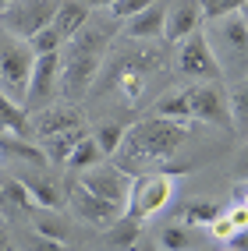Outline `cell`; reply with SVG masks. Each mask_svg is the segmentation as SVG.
<instances>
[{"label": "cell", "mask_w": 248, "mask_h": 251, "mask_svg": "<svg viewBox=\"0 0 248 251\" xmlns=\"http://www.w3.org/2000/svg\"><path fill=\"white\" fill-rule=\"evenodd\" d=\"M99 163H103V152H99V145H96L92 135H85V142H82L75 152H71V159H68V166H71V170H78V174L92 170V166H99Z\"/></svg>", "instance_id": "cell-23"}, {"label": "cell", "mask_w": 248, "mask_h": 251, "mask_svg": "<svg viewBox=\"0 0 248 251\" xmlns=\"http://www.w3.org/2000/svg\"><path fill=\"white\" fill-rule=\"evenodd\" d=\"M135 251H160V244H156V241H138Z\"/></svg>", "instance_id": "cell-34"}, {"label": "cell", "mask_w": 248, "mask_h": 251, "mask_svg": "<svg viewBox=\"0 0 248 251\" xmlns=\"http://www.w3.org/2000/svg\"><path fill=\"white\" fill-rule=\"evenodd\" d=\"M209 233H213V237H217V241H227V244H230V241L238 237V226H234V223L227 220V212H220V220H217V223L209 226Z\"/></svg>", "instance_id": "cell-29"}, {"label": "cell", "mask_w": 248, "mask_h": 251, "mask_svg": "<svg viewBox=\"0 0 248 251\" xmlns=\"http://www.w3.org/2000/svg\"><path fill=\"white\" fill-rule=\"evenodd\" d=\"M60 46H64V39H60V32H57L54 25L43 28L39 36H32V39H28V50H32L36 57H57V53H60Z\"/></svg>", "instance_id": "cell-26"}, {"label": "cell", "mask_w": 248, "mask_h": 251, "mask_svg": "<svg viewBox=\"0 0 248 251\" xmlns=\"http://www.w3.org/2000/svg\"><path fill=\"white\" fill-rule=\"evenodd\" d=\"M217 220H220L217 202H188L181 209V226H213Z\"/></svg>", "instance_id": "cell-21"}, {"label": "cell", "mask_w": 248, "mask_h": 251, "mask_svg": "<svg viewBox=\"0 0 248 251\" xmlns=\"http://www.w3.org/2000/svg\"><path fill=\"white\" fill-rule=\"evenodd\" d=\"M60 53L57 57H36V71H32V81H28V96H25V106L36 113V110H46L54 106V99L60 92ZM22 106V110H25Z\"/></svg>", "instance_id": "cell-10"}, {"label": "cell", "mask_w": 248, "mask_h": 251, "mask_svg": "<svg viewBox=\"0 0 248 251\" xmlns=\"http://www.w3.org/2000/svg\"><path fill=\"white\" fill-rule=\"evenodd\" d=\"M230 248H238V251H248V230H241L234 241H230Z\"/></svg>", "instance_id": "cell-33"}, {"label": "cell", "mask_w": 248, "mask_h": 251, "mask_svg": "<svg viewBox=\"0 0 248 251\" xmlns=\"http://www.w3.org/2000/svg\"><path fill=\"white\" fill-rule=\"evenodd\" d=\"M202 25H213V22H220V18H227V14H234V11H241L245 4H238V0H202Z\"/></svg>", "instance_id": "cell-27"}, {"label": "cell", "mask_w": 248, "mask_h": 251, "mask_svg": "<svg viewBox=\"0 0 248 251\" xmlns=\"http://www.w3.org/2000/svg\"><path fill=\"white\" fill-rule=\"evenodd\" d=\"M57 18V4H46V0H14L4 11V28L11 32L18 43H28L32 36H39L43 28H50Z\"/></svg>", "instance_id": "cell-5"}, {"label": "cell", "mask_w": 248, "mask_h": 251, "mask_svg": "<svg viewBox=\"0 0 248 251\" xmlns=\"http://www.w3.org/2000/svg\"><path fill=\"white\" fill-rule=\"evenodd\" d=\"M223 251H238V248H223Z\"/></svg>", "instance_id": "cell-37"}, {"label": "cell", "mask_w": 248, "mask_h": 251, "mask_svg": "<svg viewBox=\"0 0 248 251\" xmlns=\"http://www.w3.org/2000/svg\"><path fill=\"white\" fill-rule=\"evenodd\" d=\"M195 32H202V7L192 4V0H181V4H167V32L163 39L167 43H185Z\"/></svg>", "instance_id": "cell-12"}, {"label": "cell", "mask_w": 248, "mask_h": 251, "mask_svg": "<svg viewBox=\"0 0 248 251\" xmlns=\"http://www.w3.org/2000/svg\"><path fill=\"white\" fill-rule=\"evenodd\" d=\"M28 127H32V135H39L46 142V138L68 135V131H85V113L75 103H54L46 110L28 113Z\"/></svg>", "instance_id": "cell-8"}, {"label": "cell", "mask_w": 248, "mask_h": 251, "mask_svg": "<svg viewBox=\"0 0 248 251\" xmlns=\"http://www.w3.org/2000/svg\"><path fill=\"white\" fill-rule=\"evenodd\" d=\"M160 251H195V233H192V226H181V223H174V226H163L160 230Z\"/></svg>", "instance_id": "cell-22"}, {"label": "cell", "mask_w": 248, "mask_h": 251, "mask_svg": "<svg viewBox=\"0 0 248 251\" xmlns=\"http://www.w3.org/2000/svg\"><path fill=\"white\" fill-rule=\"evenodd\" d=\"M238 205L248 209V184H241V188H238Z\"/></svg>", "instance_id": "cell-35"}, {"label": "cell", "mask_w": 248, "mask_h": 251, "mask_svg": "<svg viewBox=\"0 0 248 251\" xmlns=\"http://www.w3.org/2000/svg\"><path fill=\"white\" fill-rule=\"evenodd\" d=\"M92 4H78V0H68V4H57V18H54V28L60 32L64 43L78 39L82 32L92 25Z\"/></svg>", "instance_id": "cell-14"}, {"label": "cell", "mask_w": 248, "mask_h": 251, "mask_svg": "<svg viewBox=\"0 0 248 251\" xmlns=\"http://www.w3.org/2000/svg\"><path fill=\"white\" fill-rule=\"evenodd\" d=\"M227 106H230V124H234V131L248 135V78L238 81V85H230Z\"/></svg>", "instance_id": "cell-19"}, {"label": "cell", "mask_w": 248, "mask_h": 251, "mask_svg": "<svg viewBox=\"0 0 248 251\" xmlns=\"http://www.w3.org/2000/svg\"><path fill=\"white\" fill-rule=\"evenodd\" d=\"M28 131H32L28 127V113L0 92V135L4 138H25Z\"/></svg>", "instance_id": "cell-16"}, {"label": "cell", "mask_w": 248, "mask_h": 251, "mask_svg": "<svg viewBox=\"0 0 248 251\" xmlns=\"http://www.w3.org/2000/svg\"><path fill=\"white\" fill-rule=\"evenodd\" d=\"M202 32L209 39V50L220 60V71L234 68V64H241L248 57V14H245V7L220 18V22H213V25H202Z\"/></svg>", "instance_id": "cell-3"}, {"label": "cell", "mask_w": 248, "mask_h": 251, "mask_svg": "<svg viewBox=\"0 0 248 251\" xmlns=\"http://www.w3.org/2000/svg\"><path fill=\"white\" fill-rule=\"evenodd\" d=\"M153 117H163V121H170V124H185L192 121V110H188V99L185 92H170V96H160L156 99V106H153Z\"/></svg>", "instance_id": "cell-17"}, {"label": "cell", "mask_w": 248, "mask_h": 251, "mask_svg": "<svg viewBox=\"0 0 248 251\" xmlns=\"http://www.w3.org/2000/svg\"><path fill=\"white\" fill-rule=\"evenodd\" d=\"M227 220H230V223H234V226H238V233H241V230H248V209L234 202V205H230V209H227Z\"/></svg>", "instance_id": "cell-30"}, {"label": "cell", "mask_w": 248, "mask_h": 251, "mask_svg": "<svg viewBox=\"0 0 248 251\" xmlns=\"http://www.w3.org/2000/svg\"><path fill=\"white\" fill-rule=\"evenodd\" d=\"M0 251H11V237H7L4 226H0Z\"/></svg>", "instance_id": "cell-36"}, {"label": "cell", "mask_w": 248, "mask_h": 251, "mask_svg": "<svg viewBox=\"0 0 248 251\" xmlns=\"http://www.w3.org/2000/svg\"><path fill=\"white\" fill-rule=\"evenodd\" d=\"M28 251H68V248L57 244V241H46V237H39V233H36V237L28 241Z\"/></svg>", "instance_id": "cell-31"}, {"label": "cell", "mask_w": 248, "mask_h": 251, "mask_svg": "<svg viewBox=\"0 0 248 251\" xmlns=\"http://www.w3.org/2000/svg\"><path fill=\"white\" fill-rule=\"evenodd\" d=\"M142 7L145 4H135V0H113V4H103V11L110 14V18H117V22H131Z\"/></svg>", "instance_id": "cell-28"}, {"label": "cell", "mask_w": 248, "mask_h": 251, "mask_svg": "<svg viewBox=\"0 0 248 251\" xmlns=\"http://www.w3.org/2000/svg\"><path fill=\"white\" fill-rule=\"evenodd\" d=\"M177 180H181V170H160V174H145V177H135L131 180V195H128V205H124V216L145 223L149 216H156L170 205V198L177 191Z\"/></svg>", "instance_id": "cell-2"}, {"label": "cell", "mask_w": 248, "mask_h": 251, "mask_svg": "<svg viewBox=\"0 0 248 251\" xmlns=\"http://www.w3.org/2000/svg\"><path fill=\"white\" fill-rule=\"evenodd\" d=\"M82 142H85V131H68V135L46 138L43 152H46V159H50V163H68V159H71V152H75Z\"/></svg>", "instance_id": "cell-20"}, {"label": "cell", "mask_w": 248, "mask_h": 251, "mask_svg": "<svg viewBox=\"0 0 248 251\" xmlns=\"http://www.w3.org/2000/svg\"><path fill=\"white\" fill-rule=\"evenodd\" d=\"M188 99V110H192V121H202V124H217V127H230V106H227V92H220L217 85H188L185 89Z\"/></svg>", "instance_id": "cell-9"}, {"label": "cell", "mask_w": 248, "mask_h": 251, "mask_svg": "<svg viewBox=\"0 0 248 251\" xmlns=\"http://www.w3.org/2000/svg\"><path fill=\"white\" fill-rule=\"evenodd\" d=\"M138 233H142V223H138V220H131V216H121V220L107 230V241H110V248L135 251V244H138Z\"/></svg>", "instance_id": "cell-18"}, {"label": "cell", "mask_w": 248, "mask_h": 251, "mask_svg": "<svg viewBox=\"0 0 248 251\" xmlns=\"http://www.w3.org/2000/svg\"><path fill=\"white\" fill-rule=\"evenodd\" d=\"M82 188L85 191H92L96 198H103V202H110V205H128V195H131V177L121 170V166H113V163H99V166H92V170H85L82 174Z\"/></svg>", "instance_id": "cell-7"}, {"label": "cell", "mask_w": 248, "mask_h": 251, "mask_svg": "<svg viewBox=\"0 0 248 251\" xmlns=\"http://www.w3.org/2000/svg\"><path fill=\"white\" fill-rule=\"evenodd\" d=\"M32 71H36V53L28 50V43L11 39V43L0 46V92H4L11 103L25 106Z\"/></svg>", "instance_id": "cell-4"}, {"label": "cell", "mask_w": 248, "mask_h": 251, "mask_svg": "<svg viewBox=\"0 0 248 251\" xmlns=\"http://www.w3.org/2000/svg\"><path fill=\"white\" fill-rule=\"evenodd\" d=\"M68 220L64 216H57V212H43L39 220H36V233L39 237H46V241H57V244H64L68 241Z\"/></svg>", "instance_id": "cell-24"}, {"label": "cell", "mask_w": 248, "mask_h": 251, "mask_svg": "<svg viewBox=\"0 0 248 251\" xmlns=\"http://www.w3.org/2000/svg\"><path fill=\"white\" fill-rule=\"evenodd\" d=\"M68 202H71V212L78 216V220H85V223H92V226H103V230H110V226L124 216L121 205H110V202H103V198H96L92 191L82 188V184H75V188H71Z\"/></svg>", "instance_id": "cell-11"}, {"label": "cell", "mask_w": 248, "mask_h": 251, "mask_svg": "<svg viewBox=\"0 0 248 251\" xmlns=\"http://www.w3.org/2000/svg\"><path fill=\"white\" fill-rule=\"evenodd\" d=\"M185 138H188L185 124H170L163 117H145L135 127H128L121 152L113 156V166H121L131 180L145 174H160L167 159L185 145Z\"/></svg>", "instance_id": "cell-1"}, {"label": "cell", "mask_w": 248, "mask_h": 251, "mask_svg": "<svg viewBox=\"0 0 248 251\" xmlns=\"http://www.w3.org/2000/svg\"><path fill=\"white\" fill-rule=\"evenodd\" d=\"M25 184V191L32 198V205H39L43 212H57L60 202H64V191H60V184L54 177H46V174H25L18 177Z\"/></svg>", "instance_id": "cell-15"}, {"label": "cell", "mask_w": 248, "mask_h": 251, "mask_svg": "<svg viewBox=\"0 0 248 251\" xmlns=\"http://www.w3.org/2000/svg\"><path fill=\"white\" fill-rule=\"evenodd\" d=\"M234 177L248 184V142H245V149H241V156H238V163H234Z\"/></svg>", "instance_id": "cell-32"}, {"label": "cell", "mask_w": 248, "mask_h": 251, "mask_svg": "<svg viewBox=\"0 0 248 251\" xmlns=\"http://www.w3.org/2000/svg\"><path fill=\"white\" fill-rule=\"evenodd\" d=\"M124 135H128V131L121 124H103L92 138H96V145H99V152H103V156H117L121 145H124Z\"/></svg>", "instance_id": "cell-25"}, {"label": "cell", "mask_w": 248, "mask_h": 251, "mask_svg": "<svg viewBox=\"0 0 248 251\" xmlns=\"http://www.w3.org/2000/svg\"><path fill=\"white\" fill-rule=\"evenodd\" d=\"M245 14H248V7H245Z\"/></svg>", "instance_id": "cell-38"}, {"label": "cell", "mask_w": 248, "mask_h": 251, "mask_svg": "<svg viewBox=\"0 0 248 251\" xmlns=\"http://www.w3.org/2000/svg\"><path fill=\"white\" fill-rule=\"evenodd\" d=\"M177 71L192 78L195 85H213L223 71H220V60L217 53L209 50V39H206V32H195L192 39H185L177 46Z\"/></svg>", "instance_id": "cell-6"}, {"label": "cell", "mask_w": 248, "mask_h": 251, "mask_svg": "<svg viewBox=\"0 0 248 251\" xmlns=\"http://www.w3.org/2000/svg\"><path fill=\"white\" fill-rule=\"evenodd\" d=\"M163 32H167V4H145L131 22H124V36L128 39H163Z\"/></svg>", "instance_id": "cell-13"}]
</instances>
